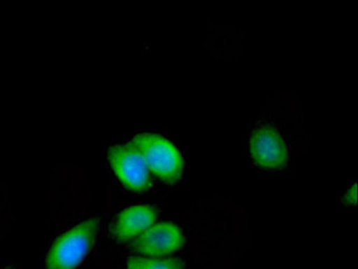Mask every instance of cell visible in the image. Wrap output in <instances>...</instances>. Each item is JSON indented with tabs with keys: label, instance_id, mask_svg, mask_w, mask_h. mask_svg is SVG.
<instances>
[{
	"label": "cell",
	"instance_id": "cell-1",
	"mask_svg": "<svg viewBox=\"0 0 358 269\" xmlns=\"http://www.w3.org/2000/svg\"><path fill=\"white\" fill-rule=\"evenodd\" d=\"M133 147L155 176L168 184L180 181L185 161L181 153L169 139L156 134H139L131 139Z\"/></svg>",
	"mask_w": 358,
	"mask_h": 269
},
{
	"label": "cell",
	"instance_id": "cell-7",
	"mask_svg": "<svg viewBox=\"0 0 358 269\" xmlns=\"http://www.w3.org/2000/svg\"><path fill=\"white\" fill-rule=\"evenodd\" d=\"M127 266L129 269H182L181 261L176 257L145 258L131 256L127 259Z\"/></svg>",
	"mask_w": 358,
	"mask_h": 269
},
{
	"label": "cell",
	"instance_id": "cell-6",
	"mask_svg": "<svg viewBox=\"0 0 358 269\" xmlns=\"http://www.w3.org/2000/svg\"><path fill=\"white\" fill-rule=\"evenodd\" d=\"M158 216V210L151 205H134L122 210L115 218L112 235L115 241H129L138 234L150 228Z\"/></svg>",
	"mask_w": 358,
	"mask_h": 269
},
{
	"label": "cell",
	"instance_id": "cell-3",
	"mask_svg": "<svg viewBox=\"0 0 358 269\" xmlns=\"http://www.w3.org/2000/svg\"><path fill=\"white\" fill-rule=\"evenodd\" d=\"M250 153L255 165L266 171L282 170L290 163L288 143L280 130L264 120L250 132Z\"/></svg>",
	"mask_w": 358,
	"mask_h": 269
},
{
	"label": "cell",
	"instance_id": "cell-4",
	"mask_svg": "<svg viewBox=\"0 0 358 269\" xmlns=\"http://www.w3.org/2000/svg\"><path fill=\"white\" fill-rule=\"evenodd\" d=\"M107 158L114 174L130 191L145 193L151 186L150 174L141 156L127 145H113Z\"/></svg>",
	"mask_w": 358,
	"mask_h": 269
},
{
	"label": "cell",
	"instance_id": "cell-5",
	"mask_svg": "<svg viewBox=\"0 0 358 269\" xmlns=\"http://www.w3.org/2000/svg\"><path fill=\"white\" fill-rule=\"evenodd\" d=\"M185 244V235L173 223L162 222L143 230L133 242L134 251L151 257H164L179 251Z\"/></svg>",
	"mask_w": 358,
	"mask_h": 269
},
{
	"label": "cell",
	"instance_id": "cell-8",
	"mask_svg": "<svg viewBox=\"0 0 358 269\" xmlns=\"http://www.w3.org/2000/svg\"><path fill=\"white\" fill-rule=\"evenodd\" d=\"M343 202L348 207H355L356 205V184L350 186V189L343 195Z\"/></svg>",
	"mask_w": 358,
	"mask_h": 269
},
{
	"label": "cell",
	"instance_id": "cell-2",
	"mask_svg": "<svg viewBox=\"0 0 358 269\" xmlns=\"http://www.w3.org/2000/svg\"><path fill=\"white\" fill-rule=\"evenodd\" d=\"M99 220L91 219L57 237L48 251L45 269H76L93 247Z\"/></svg>",
	"mask_w": 358,
	"mask_h": 269
},
{
	"label": "cell",
	"instance_id": "cell-9",
	"mask_svg": "<svg viewBox=\"0 0 358 269\" xmlns=\"http://www.w3.org/2000/svg\"><path fill=\"white\" fill-rule=\"evenodd\" d=\"M7 269H13V268H7Z\"/></svg>",
	"mask_w": 358,
	"mask_h": 269
}]
</instances>
